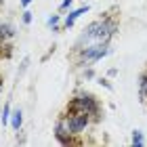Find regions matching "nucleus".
<instances>
[{"instance_id":"9b49d317","label":"nucleus","mask_w":147,"mask_h":147,"mask_svg":"<svg viewBox=\"0 0 147 147\" xmlns=\"http://www.w3.org/2000/svg\"><path fill=\"white\" fill-rule=\"evenodd\" d=\"M11 113H13V105L6 101V103L2 105V111H0V124H2V126H9V122H11Z\"/></svg>"},{"instance_id":"7ed1b4c3","label":"nucleus","mask_w":147,"mask_h":147,"mask_svg":"<svg viewBox=\"0 0 147 147\" xmlns=\"http://www.w3.org/2000/svg\"><path fill=\"white\" fill-rule=\"evenodd\" d=\"M67 111H82V113L90 116L97 122V120L101 118V103H99V99L92 95V92H88V90H78L76 95L69 99Z\"/></svg>"},{"instance_id":"423d86ee","label":"nucleus","mask_w":147,"mask_h":147,"mask_svg":"<svg viewBox=\"0 0 147 147\" xmlns=\"http://www.w3.org/2000/svg\"><path fill=\"white\" fill-rule=\"evenodd\" d=\"M90 11L88 4H82V6H76V9H69L67 13H63V30H71L74 25H76V21L82 15H86V13Z\"/></svg>"},{"instance_id":"aec40b11","label":"nucleus","mask_w":147,"mask_h":147,"mask_svg":"<svg viewBox=\"0 0 147 147\" xmlns=\"http://www.w3.org/2000/svg\"><path fill=\"white\" fill-rule=\"evenodd\" d=\"M2 4H4V0H0V9H2Z\"/></svg>"},{"instance_id":"f8f14e48","label":"nucleus","mask_w":147,"mask_h":147,"mask_svg":"<svg viewBox=\"0 0 147 147\" xmlns=\"http://www.w3.org/2000/svg\"><path fill=\"white\" fill-rule=\"evenodd\" d=\"M130 145H132V147H141V145H145V135H143V130H132Z\"/></svg>"},{"instance_id":"f3484780","label":"nucleus","mask_w":147,"mask_h":147,"mask_svg":"<svg viewBox=\"0 0 147 147\" xmlns=\"http://www.w3.org/2000/svg\"><path fill=\"white\" fill-rule=\"evenodd\" d=\"M34 2V0H19V4H21V9H30V4Z\"/></svg>"},{"instance_id":"9d476101","label":"nucleus","mask_w":147,"mask_h":147,"mask_svg":"<svg viewBox=\"0 0 147 147\" xmlns=\"http://www.w3.org/2000/svg\"><path fill=\"white\" fill-rule=\"evenodd\" d=\"M137 90H139V99H141V103H147V69L139 76Z\"/></svg>"},{"instance_id":"f03ea898","label":"nucleus","mask_w":147,"mask_h":147,"mask_svg":"<svg viewBox=\"0 0 147 147\" xmlns=\"http://www.w3.org/2000/svg\"><path fill=\"white\" fill-rule=\"evenodd\" d=\"M107 55H111V44L109 42H95V44H86L74 51L76 57V65L78 67H90L92 63H99L101 59H105Z\"/></svg>"},{"instance_id":"0eeeda50","label":"nucleus","mask_w":147,"mask_h":147,"mask_svg":"<svg viewBox=\"0 0 147 147\" xmlns=\"http://www.w3.org/2000/svg\"><path fill=\"white\" fill-rule=\"evenodd\" d=\"M15 36H17V25L13 23V21H9V19H4V21H0V44H9V42H13L15 40Z\"/></svg>"},{"instance_id":"39448f33","label":"nucleus","mask_w":147,"mask_h":147,"mask_svg":"<svg viewBox=\"0 0 147 147\" xmlns=\"http://www.w3.org/2000/svg\"><path fill=\"white\" fill-rule=\"evenodd\" d=\"M53 137H55V141L59 145H74V143H80L76 137L71 135L69 130V124H67V116L61 113V116L57 118L55 126H53Z\"/></svg>"},{"instance_id":"6ab92c4d","label":"nucleus","mask_w":147,"mask_h":147,"mask_svg":"<svg viewBox=\"0 0 147 147\" xmlns=\"http://www.w3.org/2000/svg\"><path fill=\"white\" fill-rule=\"evenodd\" d=\"M2 90H4V80H2V76H0V99H2Z\"/></svg>"},{"instance_id":"a211bd4d","label":"nucleus","mask_w":147,"mask_h":147,"mask_svg":"<svg viewBox=\"0 0 147 147\" xmlns=\"http://www.w3.org/2000/svg\"><path fill=\"white\" fill-rule=\"evenodd\" d=\"M99 84H101V86H105V88H111V84H109L105 78H99Z\"/></svg>"},{"instance_id":"dca6fc26","label":"nucleus","mask_w":147,"mask_h":147,"mask_svg":"<svg viewBox=\"0 0 147 147\" xmlns=\"http://www.w3.org/2000/svg\"><path fill=\"white\" fill-rule=\"evenodd\" d=\"M82 76H84L86 80H92V78H95V71H92L90 67H84V74H82Z\"/></svg>"},{"instance_id":"6e6552de","label":"nucleus","mask_w":147,"mask_h":147,"mask_svg":"<svg viewBox=\"0 0 147 147\" xmlns=\"http://www.w3.org/2000/svg\"><path fill=\"white\" fill-rule=\"evenodd\" d=\"M44 23L51 32H61L63 30V13H51Z\"/></svg>"},{"instance_id":"f257e3e1","label":"nucleus","mask_w":147,"mask_h":147,"mask_svg":"<svg viewBox=\"0 0 147 147\" xmlns=\"http://www.w3.org/2000/svg\"><path fill=\"white\" fill-rule=\"evenodd\" d=\"M116 32H118V21L113 17L95 19L80 32V36L74 42V51L80 49V46H86V44H95V42H111Z\"/></svg>"},{"instance_id":"ddd939ff","label":"nucleus","mask_w":147,"mask_h":147,"mask_svg":"<svg viewBox=\"0 0 147 147\" xmlns=\"http://www.w3.org/2000/svg\"><path fill=\"white\" fill-rule=\"evenodd\" d=\"M32 21H34V13H32L30 9H23V13H21V23L23 25H32Z\"/></svg>"},{"instance_id":"2eb2a0df","label":"nucleus","mask_w":147,"mask_h":147,"mask_svg":"<svg viewBox=\"0 0 147 147\" xmlns=\"http://www.w3.org/2000/svg\"><path fill=\"white\" fill-rule=\"evenodd\" d=\"M28 65H30V57H25L23 61H21V67H19V71H17V78H19V76H23V74L28 71Z\"/></svg>"},{"instance_id":"1a4fd4ad","label":"nucleus","mask_w":147,"mask_h":147,"mask_svg":"<svg viewBox=\"0 0 147 147\" xmlns=\"http://www.w3.org/2000/svg\"><path fill=\"white\" fill-rule=\"evenodd\" d=\"M9 126H11L15 132H21V128H23V109H21V107H13Z\"/></svg>"},{"instance_id":"20e7f679","label":"nucleus","mask_w":147,"mask_h":147,"mask_svg":"<svg viewBox=\"0 0 147 147\" xmlns=\"http://www.w3.org/2000/svg\"><path fill=\"white\" fill-rule=\"evenodd\" d=\"M65 116H67L69 130H71V135L76 137V139L82 137L84 132L90 128V124L95 122L90 116H86V113H82V111H65Z\"/></svg>"},{"instance_id":"4468645a","label":"nucleus","mask_w":147,"mask_h":147,"mask_svg":"<svg viewBox=\"0 0 147 147\" xmlns=\"http://www.w3.org/2000/svg\"><path fill=\"white\" fill-rule=\"evenodd\" d=\"M74 2L76 0H61L59 2V13H67L69 9H74Z\"/></svg>"}]
</instances>
